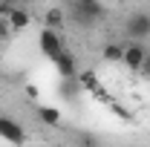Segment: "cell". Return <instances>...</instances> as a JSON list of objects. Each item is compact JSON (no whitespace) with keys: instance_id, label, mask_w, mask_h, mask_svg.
I'll use <instances>...</instances> for the list:
<instances>
[{"instance_id":"52a82bcc","label":"cell","mask_w":150,"mask_h":147,"mask_svg":"<svg viewBox=\"0 0 150 147\" xmlns=\"http://www.w3.org/2000/svg\"><path fill=\"white\" fill-rule=\"evenodd\" d=\"M6 23H9V29H26V26H29V12H26L23 6H12Z\"/></svg>"},{"instance_id":"8992f818","label":"cell","mask_w":150,"mask_h":147,"mask_svg":"<svg viewBox=\"0 0 150 147\" xmlns=\"http://www.w3.org/2000/svg\"><path fill=\"white\" fill-rule=\"evenodd\" d=\"M52 64H55L58 72H61V81H64V78H75V75H78V61H75L72 52H64V55H58Z\"/></svg>"},{"instance_id":"8fae6325","label":"cell","mask_w":150,"mask_h":147,"mask_svg":"<svg viewBox=\"0 0 150 147\" xmlns=\"http://www.w3.org/2000/svg\"><path fill=\"white\" fill-rule=\"evenodd\" d=\"M78 92H81V87H78L75 78H64V81H61V95H64V98H75Z\"/></svg>"},{"instance_id":"277c9868","label":"cell","mask_w":150,"mask_h":147,"mask_svg":"<svg viewBox=\"0 0 150 147\" xmlns=\"http://www.w3.org/2000/svg\"><path fill=\"white\" fill-rule=\"evenodd\" d=\"M147 46L144 43H124V58H121V64L130 69V72H139L142 69V64H144V58H147Z\"/></svg>"},{"instance_id":"ba28073f","label":"cell","mask_w":150,"mask_h":147,"mask_svg":"<svg viewBox=\"0 0 150 147\" xmlns=\"http://www.w3.org/2000/svg\"><path fill=\"white\" fill-rule=\"evenodd\" d=\"M101 58H104L107 64H121V58H124V43H118V40H110V43H104V49H101Z\"/></svg>"},{"instance_id":"9c48e42d","label":"cell","mask_w":150,"mask_h":147,"mask_svg":"<svg viewBox=\"0 0 150 147\" xmlns=\"http://www.w3.org/2000/svg\"><path fill=\"white\" fill-rule=\"evenodd\" d=\"M64 20H67V9H61V6H52V9H46V15H43V23H46V29H55L58 26H64Z\"/></svg>"},{"instance_id":"7c38bea8","label":"cell","mask_w":150,"mask_h":147,"mask_svg":"<svg viewBox=\"0 0 150 147\" xmlns=\"http://www.w3.org/2000/svg\"><path fill=\"white\" fill-rule=\"evenodd\" d=\"M81 147H98V141L93 136H81Z\"/></svg>"},{"instance_id":"30bf717a","label":"cell","mask_w":150,"mask_h":147,"mask_svg":"<svg viewBox=\"0 0 150 147\" xmlns=\"http://www.w3.org/2000/svg\"><path fill=\"white\" fill-rule=\"evenodd\" d=\"M38 118H40L43 124H58V121H61V112H58L55 107H40V110H38Z\"/></svg>"},{"instance_id":"4fadbf2b","label":"cell","mask_w":150,"mask_h":147,"mask_svg":"<svg viewBox=\"0 0 150 147\" xmlns=\"http://www.w3.org/2000/svg\"><path fill=\"white\" fill-rule=\"evenodd\" d=\"M139 72L144 75V78H150V52H147V58H144V64H142V69Z\"/></svg>"},{"instance_id":"5b68a950","label":"cell","mask_w":150,"mask_h":147,"mask_svg":"<svg viewBox=\"0 0 150 147\" xmlns=\"http://www.w3.org/2000/svg\"><path fill=\"white\" fill-rule=\"evenodd\" d=\"M0 139H6L9 144H23L26 141V133H23V127H20L18 121L0 115Z\"/></svg>"},{"instance_id":"7a4b0ae2","label":"cell","mask_w":150,"mask_h":147,"mask_svg":"<svg viewBox=\"0 0 150 147\" xmlns=\"http://www.w3.org/2000/svg\"><path fill=\"white\" fill-rule=\"evenodd\" d=\"M124 32L130 37V43H144L150 37V12H144V9L130 12L124 20Z\"/></svg>"},{"instance_id":"3957f363","label":"cell","mask_w":150,"mask_h":147,"mask_svg":"<svg viewBox=\"0 0 150 147\" xmlns=\"http://www.w3.org/2000/svg\"><path fill=\"white\" fill-rule=\"evenodd\" d=\"M38 43H40V52L49 58V61H55L58 55H64L67 49H64V40H61V35H58L55 29H40V35H38Z\"/></svg>"},{"instance_id":"6da1fadb","label":"cell","mask_w":150,"mask_h":147,"mask_svg":"<svg viewBox=\"0 0 150 147\" xmlns=\"http://www.w3.org/2000/svg\"><path fill=\"white\" fill-rule=\"evenodd\" d=\"M104 15H107V9L98 0H72L67 6V20L75 23V26H81V29H93Z\"/></svg>"}]
</instances>
